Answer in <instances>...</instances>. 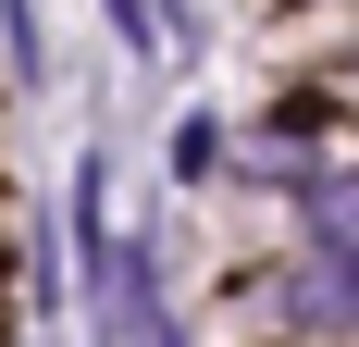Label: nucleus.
<instances>
[{"mask_svg":"<svg viewBox=\"0 0 359 347\" xmlns=\"http://www.w3.org/2000/svg\"><path fill=\"white\" fill-rule=\"evenodd\" d=\"M111 25H124V37H149V0H111Z\"/></svg>","mask_w":359,"mask_h":347,"instance_id":"2","label":"nucleus"},{"mask_svg":"<svg viewBox=\"0 0 359 347\" xmlns=\"http://www.w3.org/2000/svg\"><path fill=\"white\" fill-rule=\"evenodd\" d=\"M297 310H310V322H359V261H323V273H297Z\"/></svg>","mask_w":359,"mask_h":347,"instance_id":"1","label":"nucleus"}]
</instances>
